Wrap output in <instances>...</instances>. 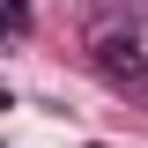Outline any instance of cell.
<instances>
[{
    "label": "cell",
    "instance_id": "7a4b0ae2",
    "mask_svg": "<svg viewBox=\"0 0 148 148\" xmlns=\"http://www.w3.org/2000/svg\"><path fill=\"white\" fill-rule=\"evenodd\" d=\"M0 111H15V96H8V89H0Z\"/></svg>",
    "mask_w": 148,
    "mask_h": 148
},
{
    "label": "cell",
    "instance_id": "6da1fadb",
    "mask_svg": "<svg viewBox=\"0 0 148 148\" xmlns=\"http://www.w3.org/2000/svg\"><path fill=\"white\" fill-rule=\"evenodd\" d=\"M96 74H104L111 89H133L148 74V59H141V37H96Z\"/></svg>",
    "mask_w": 148,
    "mask_h": 148
}]
</instances>
